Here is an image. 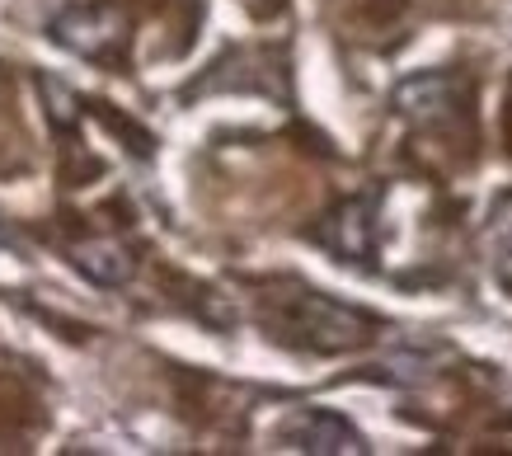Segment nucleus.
Segmentation results:
<instances>
[{"label":"nucleus","mask_w":512,"mask_h":456,"mask_svg":"<svg viewBox=\"0 0 512 456\" xmlns=\"http://www.w3.org/2000/svg\"><path fill=\"white\" fill-rule=\"evenodd\" d=\"M376 212H372V198H357V203H343L334 217H325L315 226V240L334 250L339 259L348 264H372L376 254Z\"/></svg>","instance_id":"obj_3"},{"label":"nucleus","mask_w":512,"mask_h":456,"mask_svg":"<svg viewBox=\"0 0 512 456\" xmlns=\"http://www.w3.org/2000/svg\"><path fill=\"white\" fill-rule=\"evenodd\" d=\"M395 109L414 123H437L456 109V80L451 76H414L395 90Z\"/></svg>","instance_id":"obj_4"},{"label":"nucleus","mask_w":512,"mask_h":456,"mask_svg":"<svg viewBox=\"0 0 512 456\" xmlns=\"http://www.w3.org/2000/svg\"><path fill=\"white\" fill-rule=\"evenodd\" d=\"M489 240H494V254H498V273L508 278L512 273V198L494 212V226H489Z\"/></svg>","instance_id":"obj_6"},{"label":"nucleus","mask_w":512,"mask_h":456,"mask_svg":"<svg viewBox=\"0 0 512 456\" xmlns=\"http://www.w3.org/2000/svg\"><path fill=\"white\" fill-rule=\"evenodd\" d=\"M273 330H278V339H292V344L315 348V353H343V348H357L372 339V320L353 306H339L325 292L296 287V297L278 301Z\"/></svg>","instance_id":"obj_1"},{"label":"nucleus","mask_w":512,"mask_h":456,"mask_svg":"<svg viewBox=\"0 0 512 456\" xmlns=\"http://www.w3.org/2000/svg\"><path fill=\"white\" fill-rule=\"evenodd\" d=\"M71 264L99 287H123V283H132V273H137L132 254H127L118 240H90V245H76V250H71Z\"/></svg>","instance_id":"obj_5"},{"label":"nucleus","mask_w":512,"mask_h":456,"mask_svg":"<svg viewBox=\"0 0 512 456\" xmlns=\"http://www.w3.org/2000/svg\"><path fill=\"white\" fill-rule=\"evenodd\" d=\"M287 447L311 456H343V452H362V433H357L348 419L329 414V409H301L292 414L278 433Z\"/></svg>","instance_id":"obj_2"},{"label":"nucleus","mask_w":512,"mask_h":456,"mask_svg":"<svg viewBox=\"0 0 512 456\" xmlns=\"http://www.w3.org/2000/svg\"><path fill=\"white\" fill-rule=\"evenodd\" d=\"M0 245H15V236L5 231V221H0Z\"/></svg>","instance_id":"obj_7"}]
</instances>
